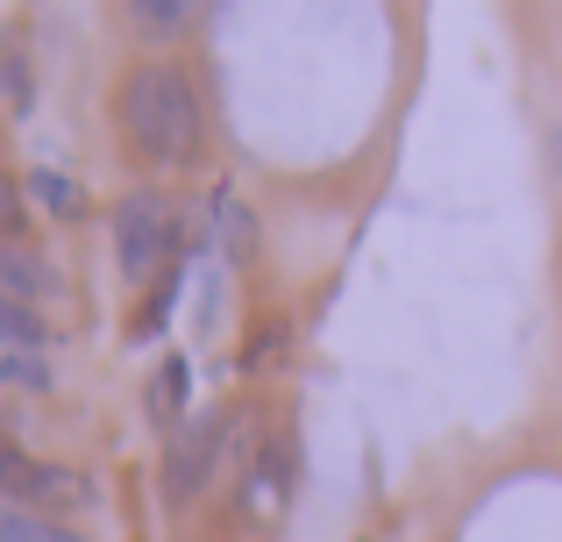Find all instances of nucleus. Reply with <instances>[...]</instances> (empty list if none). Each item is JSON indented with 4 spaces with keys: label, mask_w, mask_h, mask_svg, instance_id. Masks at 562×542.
Returning <instances> with one entry per match:
<instances>
[{
    "label": "nucleus",
    "mask_w": 562,
    "mask_h": 542,
    "mask_svg": "<svg viewBox=\"0 0 562 542\" xmlns=\"http://www.w3.org/2000/svg\"><path fill=\"white\" fill-rule=\"evenodd\" d=\"M57 292V265L43 251H29L22 236H0V300H22V307H36V300H50Z\"/></svg>",
    "instance_id": "obj_6"
},
{
    "label": "nucleus",
    "mask_w": 562,
    "mask_h": 542,
    "mask_svg": "<svg viewBox=\"0 0 562 542\" xmlns=\"http://www.w3.org/2000/svg\"><path fill=\"white\" fill-rule=\"evenodd\" d=\"M0 450H14V443H8V429H0Z\"/></svg>",
    "instance_id": "obj_17"
},
{
    "label": "nucleus",
    "mask_w": 562,
    "mask_h": 542,
    "mask_svg": "<svg viewBox=\"0 0 562 542\" xmlns=\"http://www.w3.org/2000/svg\"><path fill=\"white\" fill-rule=\"evenodd\" d=\"M285 357H292V321H285V314H257V321H249V335H243V350H235L243 378L285 372Z\"/></svg>",
    "instance_id": "obj_7"
},
{
    "label": "nucleus",
    "mask_w": 562,
    "mask_h": 542,
    "mask_svg": "<svg viewBox=\"0 0 562 542\" xmlns=\"http://www.w3.org/2000/svg\"><path fill=\"white\" fill-rule=\"evenodd\" d=\"M179 243H186V222L165 193L136 186V193L114 200V265H122V278L136 292H150L157 278L179 265Z\"/></svg>",
    "instance_id": "obj_2"
},
{
    "label": "nucleus",
    "mask_w": 562,
    "mask_h": 542,
    "mask_svg": "<svg viewBox=\"0 0 562 542\" xmlns=\"http://www.w3.org/2000/svg\"><path fill=\"white\" fill-rule=\"evenodd\" d=\"M122 22L143 29V43H157V51H165V43H179L186 29L200 22V8H192V0H128Z\"/></svg>",
    "instance_id": "obj_9"
},
{
    "label": "nucleus",
    "mask_w": 562,
    "mask_h": 542,
    "mask_svg": "<svg viewBox=\"0 0 562 542\" xmlns=\"http://www.w3.org/2000/svg\"><path fill=\"white\" fill-rule=\"evenodd\" d=\"M214 236H221L228 272H249V257H257V214H249L228 186H214Z\"/></svg>",
    "instance_id": "obj_8"
},
{
    "label": "nucleus",
    "mask_w": 562,
    "mask_h": 542,
    "mask_svg": "<svg viewBox=\"0 0 562 542\" xmlns=\"http://www.w3.org/2000/svg\"><path fill=\"white\" fill-rule=\"evenodd\" d=\"M43 343H50V321L22 300H0V357H22V350L43 357Z\"/></svg>",
    "instance_id": "obj_12"
},
{
    "label": "nucleus",
    "mask_w": 562,
    "mask_h": 542,
    "mask_svg": "<svg viewBox=\"0 0 562 542\" xmlns=\"http://www.w3.org/2000/svg\"><path fill=\"white\" fill-rule=\"evenodd\" d=\"M114 122L150 172H192L206 157V100L179 57H136L114 79Z\"/></svg>",
    "instance_id": "obj_1"
},
{
    "label": "nucleus",
    "mask_w": 562,
    "mask_h": 542,
    "mask_svg": "<svg viewBox=\"0 0 562 542\" xmlns=\"http://www.w3.org/2000/svg\"><path fill=\"white\" fill-rule=\"evenodd\" d=\"M243 421V407H200V414L186 421L179 435L165 443V464H157V486H165V507H186L206 493V478L221 472V457H228V429Z\"/></svg>",
    "instance_id": "obj_3"
},
{
    "label": "nucleus",
    "mask_w": 562,
    "mask_h": 542,
    "mask_svg": "<svg viewBox=\"0 0 562 542\" xmlns=\"http://www.w3.org/2000/svg\"><path fill=\"white\" fill-rule=\"evenodd\" d=\"M0 386H22V392H50V364H43L36 350H22V357H0Z\"/></svg>",
    "instance_id": "obj_15"
},
{
    "label": "nucleus",
    "mask_w": 562,
    "mask_h": 542,
    "mask_svg": "<svg viewBox=\"0 0 562 542\" xmlns=\"http://www.w3.org/2000/svg\"><path fill=\"white\" fill-rule=\"evenodd\" d=\"M363 542H371V535H363Z\"/></svg>",
    "instance_id": "obj_18"
},
{
    "label": "nucleus",
    "mask_w": 562,
    "mask_h": 542,
    "mask_svg": "<svg viewBox=\"0 0 562 542\" xmlns=\"http://www.w3.org/2000/svg\"><path fill=\"white\" fill-rule=\"evenodd\" d=\"M0 542H86L79 529H65V521H43V515H22V507L0 500Z\"/></svg>",
    "instance_id": "obj_13"
},
{
    "label": "nucleus",
    "mask_w": 562,
    "mask_h": 542,
    "mask_svg": "<svg viewBox=\"0 0 562 542\" xmlns=\"http://www.w3.org/2000/svg\"><path fill=\"white\" fill-rule=\"evenodd\" d=\"M179 292H186V265H171L150 292H143V307H136V321H128V335H136V343L165 335V321H171V307H179Z\"/></svg>",
    "instance_id": "obj_11"
},
{
    "label": "nucleus",
    "mask_w": 562,
    "mask_h": 542,
    "mask_svg": "<svg viewBox=\"0 0 562 542\" xmlns=\"http://www.w3.org/2000/svg\"><path fill=\"white\" fill-rule=\"evenodd\" d=\"M0 100H8V114H29V108H36V71H29L22 43H8V51H0Z\"/></svg>",
    "instance_id": "obj_14"
},
{
    "label": "nucleus",
    "mask_w": 562,
    "mask_h": 542,
    "mask_svg": "<svg viewBox=\"0 0 562 542\" xmlns=\"http://www.w3.org/2000/svg\"><path fill=\"white\" fill-rule=\"evenodd\" d=\"M143 414H150V429L165 435V443L192 421V364L179 357V350L150 372V386H143Z\"/></svg>",
    "instance_id": "obj_5"
},
{
    "label": "nucleus",
    "mask_w": 562,
    "mask_h": 542,
    "mask_svg": "<svg viewBox=\"0 0 562 542\" xmlns=\"http://www.w3.org/2000/svg\"><path fill=\"white\" fill-rule=\"evenodd\" d=\"M0 236H22V179L0 165Z\"/></svg>",
    "instance_id": "obj_16"
},
{
    "label": "nucleus",
    "mask_w": 562,
    "mask_h": 542,
    "mask_svg": "<svg viewBox=\"0 0 562 542\" xmlns=\"http://www.w3.org/2000/svg\"><path fill=\"white\" fill-rule=\"evenodd\" d=\"M0 500L22 507V515H43V521H65L79 507H93V478L65 472V464H43L29 450H0Z\"/></svg>",
    "instance_id": "obj_4"
},
{
    "label": "nucleus",
    "mask_w": 562,
    "mask_h": 542,
    "mask_svg": "<svg viewBox=\"0 0 562 542\" xmlns=\"http://www.w3.org/2000/svg\"><path fill=\"white\" fill-rule=\"evenodd\" d=\"M22 193L36 200V208L50 214V222H86V208H93V193H86L79 179H65V172H50V165H43V172H29V179H22Z\"/></svg>",
    "instance_id": "obj_10"
}]
</instances>
